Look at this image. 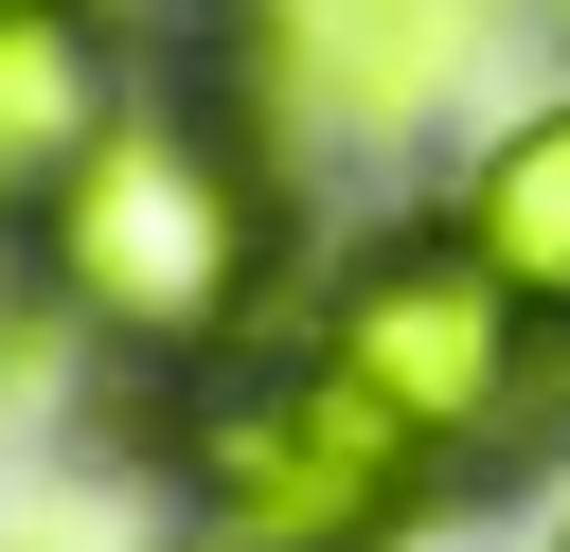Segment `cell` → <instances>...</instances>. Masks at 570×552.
<instances>
[{
    "label": "cell",
    "instance_id": "cell-1",
    "mask_svg": "<svg viewBox=\"0 0 570 552\" xmlns=\"http://www.w3.org/2000/svg\"><path fill=\"white\" fill-rule=\"evenodd\" d=\"M249 267H267V214H249V178H232V142L214 125H89V160L53 178V285L107 321V338H142V356H196V338H232L249 321Z\"/></svg>",
    "mask_w": 570,
    "mask_h": 552
},
{
    "label": "cell",
    "instance_id": "cell-2",
    "mask_svg": "<svg viewBox=\"0 0 570 552\" xmlns=\"http://www.w3.org/2000/svg\"><path fill=\"white\" fill-rule=\"evenodd\" d=\"M428 427L356 374V356H303V374H267V392H232L214 427H196V516L232 534V552H374L410 499H428Z\"/></svg>",
    "mask_w": 570,
    "mask_h": 552
},
{
    "label": "cell",
    "instance_id": "cell-3",
    "mask_svg": "<svg viewBox=\"0 0 570 552\" xmlns=\"http://www.w3.org/2000/svg\"><path fill=\"white\" fill-rule=\"evenodd\" d=\"M534 303L481 267V249H374L356 267V303H338V356L428 427V445H499L517 410H534V338H517Z\"/></svg>",
    "mask_w": 570,
    "mask_h": 552
},
{
    "label": "cell",
    "instance_id": "cell-4",
    "mask_svg": "<svg viewBox=\"0 0 570 552\" xmlns=\"http://www.w3.org/2000/svg\"><path fill=\"white\" fill-rule=\"evenodd\" d=\"M463 36H481V0H285V71L338 125H410L463 71Z\"/></svg>",
    "mask_w": 570,
    "mask_h": 552
},
{
    "label": "cell",
    "instance_id": "cell-5",
    "mask_svg": "<svg viewBox=\"0 0 570 552\" xmlns=\"http://www.w3.org/2000/svg\"><path fill=\"white\" fill-rule=\"evenodd\" d=\"M463 249H481L517 303H570V107H534V125L463 178Z\"/></svg>",
    "mask_w": 570,
    "mask_h": 552
},
{
    "label": "cell",
    "instance_id": "cell-6",
    "mask_svg": "<svg viewBox=\"0 0 570 552\" xmlns=\"http://www.w3.org/2000/svg\"><path fill=\"white\" fill-rule=\"evenodd\" d=\"M71 160H89V53H71V18H0V196L71 178Z\"/></svg>",
    "mask_w": 570,
    "mask_h": 552
},
{
    "label": "cell",
    "instance_id": "cell-7",
    "mask_svg": "<svg viewBox=\"0 0 570 552\" xmlns=\"http://www.w3.org/2000/svg\"><path fill=\"white\" fill-rule=\"evenodd\" d=\"M0 338H18V267H0Z\"/></svg>",
    "mask_w": 570,
    "mask_h": 552
},
{
    "label": "cell",
    "instance_id": "cell-8",
    "mask_svg": "<svg viewBox=\"0 0 570 552\" xmlns=\"http://www.w3.org/2000/svg\"><path fill=\"white\" fill-rule=\"evenodd\" d=\"M0 18H53V0H0Z\"/></svg>",
    "mask_w": 570,
    "mask_h": 552
},
{
    "label": "cell",
    "instance_id": "cell-9",
    "mask_svg": "<svg viewBox=\"0 0 570 552\" xmlns=\"http://www.w3.org/2000/svg\"><path fill=\"white\" fill-rule=\"evenodd\" d=\"M552 552H570V534H552Z\"/></svg>",
    "mask_w": 570,
    "mask_h": 552
}]
</instances>
